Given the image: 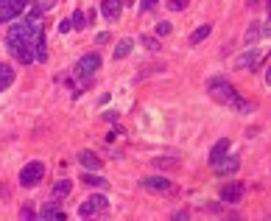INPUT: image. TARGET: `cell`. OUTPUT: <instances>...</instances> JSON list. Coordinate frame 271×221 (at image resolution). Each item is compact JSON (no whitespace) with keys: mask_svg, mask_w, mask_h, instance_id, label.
Wrapping results in <instances>:
<instances>
[{"mask_svg":"<svg viewBox=\"0 0 271 221\" xmlns=\"http://www.w3.org/2000/svg\"><path fill=\"white\" fill-rule=\"evenodd\" d=\"M257 62H260V53H257V51H243L235 59V68L238 70H254V68H257Z\"/></svg>","mask_w":271,"mask_h":221,"instance_id":"cell-13","label":"cell"},{"mask_svg":"<svg viewBox=\"0 0 271 221\" xmlns=\"http://www.w3.org/2000/svg\"><path fill=\"white\" fill-rule=\"evenodd\" d=\"M20 219H26V221H31V219H36V213L31 210V207H28V204H23V207H20Z\"/></svg>","mask_w":271,"mask_h":221,"instance_id":"cell-27","label":"cell"},{"mask_svg":"<svg viewBox=\"0 0 271 221\" xmlns=\"http://www.w3.org/2000/svg\"><path fill=\"white\" fill-rule=\"evenodd\" d=\"M168 9L171 11H184L187 9V0H168Z\"/></svg>","mask_w":271,"mask_h":221,"instance_id":"cell-25","label":"cell"},{"mask_svg":"<svg viewBox=\"0 0 271 221\" xmlns=\"http://www.w3.org/2000/svg\"><path fill=\"white\" fill-rule=\"evenodd\" d=\"M70 190H73V182H70V179H59V182L53 185V196H56V199L70 196Z\"/></svg>","mask_w":271,"mask_h":221,"instance_id":"cell-21","label":"cell"},{"mask_svg":"<svg viewBox=\"0 0 271 221\" xmlns=\"http://www.w3.org/2000/svg\"><path fill=\"white\" fill-rule=\"evenodd\" d=\"M243 190L246 187L241 185V182H229V185L221 187V202L224 204H238L241 199H243Z\"/></svg>","mask_w":271,"mask_h":221,"instance_id":"cell-9","label":"cell"},{"mask_svg":"<svg viewBox=\"0 0 271 221\" xmlns=\"http://www.w3.org/2000/svg\"><path fill=\"white\" fill-rule=\"evenodd\" d=\"M11 84H14V68L6 65V62H0V93L9 90Z\"/></svg>","mask_w":271,"mask_h":221,"instance_id":"cell-14","label":"cell"},{"mask_svg":"<svg viewBox=\"0 0 271 221\" xmlns=\"http://www.w3.org/2000/svg\"><path fill=\"white\" fill-rule=\"evenodd\" d=\"M109 39H112V34H106V31H104V34H98V37H95V42H98V45L109 42Z\"/></svg>","mask_w":271,"mask_h":221,"instance_id":"cell-31","label":"cell"},{"mask_svg":"<svg viewBox=\"0 0 271 221\" xmlns=\"http://www.w3.org/2000/svg\"><path fill=\"white\" fill-rule=\"evenodd\" d=\"M28 9V0H0V23H11Z\"/></svg>","mask_w":271,"mask_h":221,"instance_id":"cell-6","label":"cell"},{"mask_svg":"<svg viewBox=\"0 0 271 221\" xmlns=\"http://www.w3.org/2000/svg\"><path fill=\"white\" fill-rule=\"evenodd\" d=\"M140 185L146 187V190H157V193H176L174 182L165 179V177H146V179H140Z\"/></svg>","mask_w":271,"mask_h":221,"instance_id":"cell-8","label":"cell"},{"mask_svg":"<svg viewBox=\"0 0 271 221\" xmlns=\"http://www.w3.org/2000/svg\"><path fill=\"white\" fill-rule=\"evenodd\" d=\"M106 207H109V199H106L104 193H92L90 199H84V204L79 207V216L81 219H92L98 213H106Z\"/></svg>","mask_w":271,"mask_h":221,"instance_id":"cell-4","label":"cell"},{"mask_svg":"<svg viewBox=\"0 0 271 221\" xmlns=\"http://www.w3.org/2000/svg\"><path fill=\"white\" fill-rule=\"evenodd\" d=\"M140 42H143V48H149V51H159V48H162L159 39H157V37H151V34H143Z\"/></svg>","mask_w":271,"mask_h":221,"instance_id":"cell-23","label":"cell"},{"mask_svg":"<svg viewBox=\"0 0 271 221\" xmlns=\"http://www.w3.org/2000/svg\"><path fill=\"white\" fill-rule=\"evenodd\" d=\"M98 68H101V56H98V53H84V56L76 62V76L90 81V78L98 73Z\"/></svg>","mask_w":271,"mask_h":221,"instance_id":"cell-5","label":"cell"},{"mask_svg":"<svg viewBox=\"0 0 271 221\" xmlns=\"http://www.w3.org/2000/svg\"><path fill=\"white\" fill-rule=\"evenodd\" d=\"M207 93H210L212 101L224 104V107H235V110H241V112H246V110H252L254 107V104L243 101V98L238 95L235 84L227 81V78H210V81H207Z\"/></svg>","mask_w":271,"mask_h":221,"instance_id":"cell-2","label":"cell"},{"mask_svg":"<svg viewBox=\"0 0 271 221\" xmlns=\"http://www.w3.org/2000/svg\"><path fill=\"white\" fill-rule=\"evenodd\" d=\"M269 34H271V23H252L249 31H246V37H243V42L254 45L257 39H263V37H269Z\"/></svg>","mask_w":271,"mask_h":221,"instance_id":"cell-11","label":"cell"},{"mask_svg":"<svg viewBox=\"0 0 271 221\" xmlns=\"http://www.w3.org/2000/svg\"><path fill=\"white\" fill-rule=\"evenodd\" d=\"M157 3H159V0H143L140 9H143V11H154V9H157Z\"/></svg>","mask_w":271,"mask_h":221,"instance_id":"cell-28","label":"cell"},{"mask_svg":"<svg viewBox=\"0 0 271 221\" xmlns=\"http://www.w3.org/2000/svg\"><path fill=\"white\" fill-rule=\"evenodd\" d=\"M171 31H174V26H171V23H157V37H168Z\"/></svg>","mask_w":271,"mask_h":221,"instance_id":"cell-26","label":"cell"},{"mask_svg":"<svg viewBox=\"0 0 271 221\" xmlns=\"http://www.w3.org/2000/svg\"><path fill=\"white\" fill-rule=\"evenodd\" d=\"M238 168H241V160L229 157V154H224V157H218V160L212 162V171L218 177H232V174H238Z\"/></svg>","mask_w":271,"mask_h":221,"instance_id":"cell-7","label":"cell"},{"mask_svg":"<svg viewBox=\"0 0 271 221\" xmlns=\"http://www.w3.org/2000/svg\"><path fill=\"white\" fill-rule=\"evenodd\" d=\"M42 179H45V162L42 160H31V162L23 165L17 182H20V187H36Z\"/></svg>","mask_w":271,"mask_h":221,"instance_id":"cell-3","label":"cell"},{"mask_svg":"<svg viewBox=\"0 0 271 221\" xmlns=\"http://www.w3.org/2000/svg\"><path fill=\"white\" fill-rule=\"evenodd\" d=\"M210 31H212V26L210 23H204V26H199L196 31L190 34V45H199V42H204L207 37H210Z\"/></svg>","mask_w":271,"mask_h":221,"instance_id":"cell-19","label":"cell"},{"mask_svg":"<svg viewBox=\"0 0 271 221\" xmlns=\"http://www.w3.org/2000/svg\"><path fill=\"white\" fill-rule=\"evenodd\" d=\"M123 6H134V0H120Z\"/></svg>","mask_w":271,"mask_h":221,"instance_id":"cell-32","label":"cell"},{"mask_svg":"<svg viewBox=\"0 0 271 221\" xmlns=\"http://www.w3.org/2000/svg\"><path fill=\"white\" fill-rule=\"evenodd\" d=\"M120 118V112H115V110H109V112H104V120L106 123H115V120Z\"/></svg>","mask_w":271,"mask_h":221,"instance_id":"cell-30","label":"cell"},{"mask_svg":"<svg viewBox=\"0 0 271 221\" xmlns=\"http://www.w3.org/2000/svg\"><path fill=\"white\" fill-rule=\"evenodd\" d=\"M70 23H73V31H84L87 28V20H84V11L81 9H76L70 14Z\"/></svg>","mask_w":271,"mask_h":221,"instance_id":"cell-22","label":"cell"},{"mask_svg":"<svg viewBox=\"0 0 271 221\" xmlns=\"http://www.w3.org/2000/svg\"><path fill=\"white\" fill-rule=\"evenodd\" d=\"M81 182H84L87 187H106V179L101 177L98 171H87V174L81 177Z\"/></svg>","mask_w":271,"mask_h":221,"instance_id":"cell-18","label":"cell"},{"mask_svg":"<svg viewBox=\"0 0 271 221\" xmlns=\"http://www.w3.org/2000/svg\"><path fill=\"white\" fill-rule=\"evenodd\" d=\"M120 11H123L120 0H101V14H104L109 23H115V20L120 17Z\"/></svg>","mask_w":271,"mask_h":221,"instance_id":"cell-12","label":"cell"},{"mask_svg":"<svg viewBox=\"0 0 271 221\" xmlns=\"http://www.w3.org/2000/svg\"><path fill=\"white\" fill-rule=\"evenodd\" d=\"M79 162H81L87 171H101V160H98L92 151H81V154H79Z\"/></svg>","mask_w":271,"mask_h":221,"instance_id":"cell-17","label":"cell"},{"mask_svg":"<svg viewBox=\"0 0 271 221\" xmlns=\"http://www.w3.org/2000/svg\"><path fill=\"white\" fill-rule=\"evenodd\" d=\"M227 151H229V140H227V137H221L218 143H215V146L210 148V162H215L218 157H224Z\"/></svg>","mask_w":271,"mask_h":221,"instance_id":"cell-20","label":"cell"},{"mask_svg":"<svg viewBox=\"0 0 271 221\" xmlns=\"http://www.w3.org/2000/svg\"><path fill=\"white\" fill-rule=\"evenodd\" d=\"M67 31H73V23H70L67 17H64V20L59 23V34H67Z\"/></svg>","mask_w":271,"mask_h":221,"instance_id":"cell-29","label":"cell"},{"mask_svg":"<svg viewBox=\"0 0 271 221\" xmlns=\"http://www.w3.org/2000/svg\"><path fill=\"white\" fill-rule=\"evenodd\" d=\"M59 199H56V196H53V199H51V202H45L42 204V210H39V213H36V219H67V213H64V210H61V207H59Z\"/></svg>","mask_w":271,"mask_h":221,"instance_id":"cell-10","label":"cell"},{"mask_svg":"<svg viewBox=\"0 0 271 221\" xmlns=\"http://www.w3.org/2000/svg\"><path fill=\"white\" fill-rule=\"evenodd\" d=\"M6 51L14 62L31 65V62H48V37H45L39 14L23 17V23H14L6 34Z\"/></svg>","mask_w":271,"mask_h":221,"instance_id":"cell-1","label":"cell"},{"mask_svg":"<svg viewBox=\"0 0 271 221\" xmlns=\"http://www.w3.org/2000/svg\"><path fill=\"white\" fill-rule=\"evenodd\" d=\"M56 3H59V0H28V6H31V9H34V14H39V17H42V14H48Z\"/></svg>","mask_w":271,"mask_h":221,"instance_id":"cell-16","label":"cell"},{"mask_svg":"<svg viewBox=\"0 0 271 221\" xmlns=\"http://www.w3.org/2000/svg\"><path fill=\"white\" fill-rule=\"evenodd\" d=\"M154 165H157V168H176L179 160H176V157H154Z\"/></svg>","mask_w":271,"mask_h":221,"instance_id":"cell-24","label":"cell"},{"mask_svg":"<svg viewBox=\"0 0 271 221\" xmlns=\"http://www.w3.org/2000/svg\"><path fill=\"white\" fill-rule=\"evenodd\" d=\"M131 51H134V39H129V37H123L120 42H118V48H115L112 59H126V56H129Z\"/></svg>","mask_w":271,"mask_h":221,"instance_id":"cell-15","label":"cell"}]
</instances>
